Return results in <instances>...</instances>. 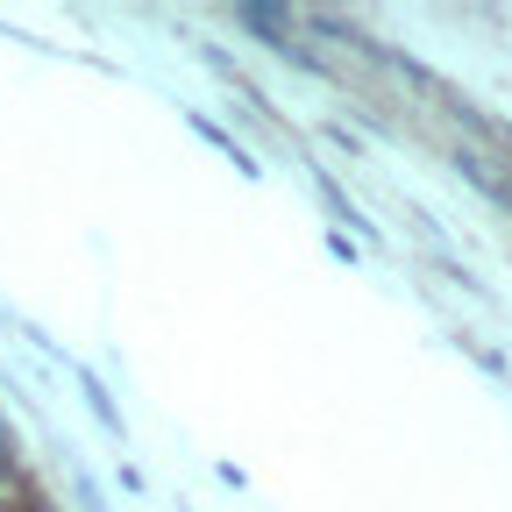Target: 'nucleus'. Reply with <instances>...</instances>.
Here are the masks:
<instances>
[{
    "label": "nucleus",
    "mask_w": 512,
    "mask_h": 512,
    "mask_svg": "<svg viewBox=\"0 0 512 512\" xmlns=\"http://www.w3.org/2000/svg\"><path fill=\"white\" fill-rule=\"evenodd\" d=\"M29 512H50V505H29Z\"/></svg>",
    "instance_id": "obj_4"
},
{
    "label": "nucleus",
    "mask_w": 512,
    "mask_h": 512,
    "mask_svg": "<svg viewBox=\"0 0 512 512\" xmlns=\"http://www.w3.org/2000/svg\"><path fill=\"white\" fill-rule=\"evenodd\" d=\"M242 29H256V36H271L285 57H292V15H278V8H242Z\"/></svg>",
    "instance_id": "obj_2"
},
{
    "label": "nucleus",
    "mask_w": 512,
    "mask_h": 512,
    "mask_svg": "<svg viewBox=\"0 0 512 512\" xmlns=\"http://www.w3.org/2000/svg\"><path fill=\"white\" fill-rule=\"evenodd\" d=\"M456 171H463L477 192H491L498 207H512V178L498 171V157H484V150H456Z\"/></svg>",
    "instance_id": "obj_1"
},
{
    "label": "nucleus",
    "mask_w": 512,
    "mask_h": 512,
    "mask_svg": "<svg viewBox=\"0 0 512 512\" xmlns=\"http://www.w3.org/2000/svg\"><path fill=\"white\" fill-rule=\"evenodd\" d=\"M8 463H15V441H8V420H0V477H8Z\"/></svg>",
    "instance_id": "obj_3"
}]
</instances>
